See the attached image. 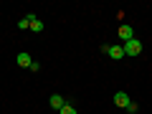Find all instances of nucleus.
<instances>
[{
	"mask_svg": "<svg viewBox=\"0 0 152 114\" xmlns=\"http://www.w3.org/2000/svg\"><path fill=\"white\" fill-rule=\"evenodd\" d=\"M58 114H76V109L71 104H64V109H58Z\"/></svg>",
	"mask_w": 152,
	"mask_h": 114,
	"instance_id": "nucleus-8",
	"label": "nucleus"
},
{
	"mask_svg": "<svg viewBox=\"0 0 152 114\" xmlns=\"http://www.w3.org/2000/svg\"><path fill=\"white\" fill-rule=\"evenodd\" d=\"M28 20H31V28H28V31H36V33H41V31H43V23L38 20L36 15H28Z\"/></svg>",
	"mask_w": 152,
	"mask_h": 114,
	"instance_id": "nucleus-6",
	"label": "nucleus"
},
{
	"mask_svg": "<svg viewBox=\"0 0 152 114\" xmlns=\"http://www.w3.org/2000/svg\"><path fill=\"white\" fill-rule=\"evenodd\" d=\"M18 28H20V31H28V28H31V20H28V18H23V20H18Z\"/></svg>",
	"mask_w": 152,
	"mask_h": 114,
	"instance_id": "nucleus-9",
	"label": "nucleus"
},
{
	"mask_svg": "<svg viewBox=\"0 0 152 114\" xmlns=\"http://www.w3.org/2000/svg\"><path fill=\"white\" fill-rule=\"evenodd\" d=\"M48 102H51V107H53V109H64V104H66V102H64V96H58V94H53Z\"/></svg>",
	"mask_w": 152,
	"mask_h": 114,
	"instance_id": "nucleus-7",
	"label": "nucleus"
},
{
	"mask_svg": "<svg viewBox=\"0 0 152 114\" xmlns=\"http://www.w3.org/2000/svg\"><path fill=\"white\" fill-rule=\"evenodd\" d=\"M109 56H112V58H124V48H122V46H109V51H107Z\"/></svg>",
	"mask_w": 152,
	"mask_h": 114,
	"instance_id": "nucleus-5",
	"label": "nucleus"
},
{
	"mask_svg": "<svg viewBox=\"0 0 152 114\" xmlns=\"http://www.w3.org/2000/svg\"><path fill=\"white\" fill-rule=\"evenodd\" d=\"M137 109H140V107H137V102H129V104H127V112H129V114H137Z\"/></svg>",
	"mask_w": 152,
	"mask_h": 114,
	"instance_id": "nucleus-10",
	"label": "nucleus"
},
{
	"mask_svg": "<svg viewBox=\"0 0 152 114\" xmlns=\"http://www.w3.org/2000/svg\"><path fill=\"white\" fill-rule=\"evenodd\" d=\"M15 64H18V66H23V69H28V66L33 64V58H31V53H26V51H23V53H18V56H15Z\"/></svg>",
	"mask_w": 152,
	"mask_h": 114,
	"instance_id": "nucleus-3",
	"label": "nucleus"
},
{
	"mask_svg": "<svg viewBox=\"0 0 152 114\" xmlns=\"http://www.w3.org/2000/svg\"><path fill=\"white\" fill-rule=\"evenodd\" d=\"M132 99H129V94L127 91H117L114 94V104H117V107H122V109H127V104H129Z\"/></svg>",
	"mask_w": 152,
	"mask_h": 114,
	"instance_id": "nucleus-2",
	"label": "nucleus"
},
{
	"mask_svg": "<svg viewBox=\"0 0 152 114\" xmlns=\"http://www.w3.org/2000/svg\"><path fill=\"white\" fill-rule=\"evenodd\" d=\"M119 36H122V41H132V38H134V31H132V26H122L119 28Z\"/></svg>",
	"mask_w": 152,
	"mask_h": 114,
	"instance_id": "nucleus-4",
	"label": "nucleus"
},
{
	"mask_svg": "<svg viewBox=\"0 0 152 114\" xmlns=\"http://www.w3.org/2000/svg\"><path fill=\"white\" fill-rule=\"evenodd\" d=\"M122 48H124V56H140V53H142V43L137 41V38L127 41V43L122 46Z\"/></svg>",
	"mask_w": 152,
	"mask_h": 114,
	"instance_id": "nucleus-1",
	"label": "nucleus"
}]
</instances>
